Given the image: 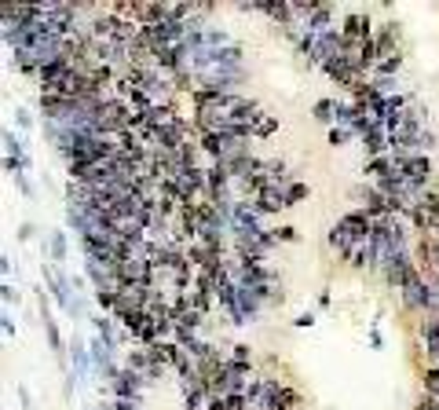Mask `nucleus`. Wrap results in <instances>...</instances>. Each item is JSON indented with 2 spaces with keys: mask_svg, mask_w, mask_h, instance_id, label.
<instances>
[{
  "mask_svg": "<svg viewBox=\"0 0 439 410\" xmlns=\"http://www.w3.org/2000/svg\"><path fill=\"white\" fill-rule=\"evenodd\" d=\"M421 275V268H417V261H414V253L406 249V253H392L388 261L381 264V283H384V290H395V293H403L414 278Z\"/></svg>",
  "mask_w": 439,
  "mask_h": 410,
  "instance_id": "f257e3e1",
  "label": "nucleus"
},
{
  "mask_svg": "<svg viewBox=\"0 0 439 410\" xmlns=\"http://www.w3.org/2000/svg\"><path fill=\"white\" fill-rule=\"evenodd\" d=\"M48 297H52V293L37 290V304H40V319H44V337H48V348H52V355H55V363H59V370L70 374L74 366L66 363V359H70V344L62 341V334H59V326H55V319H52V312H48Z\"/></svg>",
  "mask_w": 439,
  "mask_h": 410,
  "instance_id": "f03ea898",
  "label": "nucleus"
},
{
  "mask_svg": "<svg viewBox=\"0 0 439 410\" xmlns=\"http://www.w3.org/2000/svg\"><path fill=\"white\" fill-rule=\"evenodd\" d=\"M403 300V315H417V319H425L428 312H435V290L425 275H417L414 283L399 293Z\"/></svg>",
  "mask_w": 439,
  "mask_h": 410,
  "instance_id": "7ed1b4c3",
  "label": "nucleus"
},
{
  "mask_svg": "<svg viewBox=\"0 0 439 410\" xmlns=\"http://www.w3.org/2000/svg\"><path fill=\"white\" fill-rule=\"evenodd\" d=\"M143 388H147L143 374H136V370H128V366H121V374L110 381L106 392L114 396V399H136V403H143Z\"/></svg>",
  "mask_w": 439,
  "mask_h": 410,
  "instance_id": "20e7f679",
  "label": "nucleus"
},
{
  "mask_svg": "<svg viewBox=\"0 0 439 410\" xmlns=\"http://www.w3.org/2000/svg\"><path fill=\"white\" fill-rule=\"evenodd\" d=\"M373 40H377L381 59L403 52V23H399V18H384V23H377V33H373Z\"/></svg>",
  "mask_w": 439,
  "mask_h": 410,
  "instance_id": "39448f33",
  "label": "nucleus"
},
{
  "mask_svg": "<svg viewBox=\"0 0 439 410\" xmlns=\"http://www.w3.org/2000/svg\"><path fill=\"white\" fill-rule=\"evenodd\" d=\"M373 33H377V26H373L370 11H355V8H351V11L341 18V37H344V40H370Z\"/></svg>",
  "mask_w": 439,
  "mask_h": 410,
  "instance_id": "423d86ee",
  "label": "nucleus"
},
{
  "mask_svg": "<svg viewBox=\"0 0 439 410\" xmlns=\"http://www.w3.org/2000/svg\"><path fill=\"white\" fill-rule=\"evenodd\" d=\"M263 308H268V300H263L260 290H253V286H238V315H241V326H246V322H256Z\"/></svg>",
  "mask_w": 439,
  "mask_h": 410,
  "instance_id": "0eeeda50",
  "label": "nucleus"
},
{
  "mask_svg": "<svg viewBox=\"0 0 439 410\" xmlns=\"http://www.w3.org/2000/svg\"><path fill=\"white\" fill-rule=\"evenodd\" d=\"M70 363H74V381L77 385H84L88 381V374H92V352H88V341L84 337H70Z\"/></svg>",
  "mask_w": 439,
  "mask_h": 410,
  "instance_id": "6e6552de",
  "label": "nucleus"
},
{
  "mask_svg": "<svg viewBox=\"0 0 439 410\" xmlns=\"http://www.w3.org/2000/svg\"><path fill=\"white\" fill-rule=\"evenodd\" d=\"M337 224H341L355 242H370V234H373V220L366 217V209H359V205H355V209H348Z\"/></svg>",
  "mask_w": 439,
  "mask_h": 410,
  "instance_id": "1a4fd4ad",
  "label": "nucleus"
},
{
  "mask_svg": "<svg viewBox=\"0 0 439 410\" xmlns=\"http://www.w3.org/2000/svg\"><path fill=\"white\" fill-rule=\"evenodd\" d=\"M341 26V18H337V8L333 4H326V0H319V8L312 11V18L304 23V33H326V30H337Z\"/></svg>",
  "mask_w": 439,
  "mask_h": 410,
  "instance_id": "9d476101",
  "label": "nucleus"
},
{
  "mask_svg": "<svg viewBox=\"0 0 439 410\" xmlns=\"http://www.w3.org/2000/svg\"><path fill=\"white\" fill-rule=\"evenodd\" d=\"M359 147H363L366 161L370 158H384L388 154V132H384V125H373L366 136H359Z\"/></svg>",
  "mask_w": 439,
  "mask_h": 410,
  "instance_id": "9b49d317",
  "label": "nucleus"
},
{
  "mask_svg": "<svg viewBox=\"0 0 439 410\" xmlns=\"http://www.w3.org/2000/svg\"><path fill=\"white\" fill-rule=\"evenodd\" d=\"M256 209L263 212V217H278V212H285V190L268 183L260 190V198H256Z\"/></svg>",
  "mask_w": 439,
  "mask_h": 410,
  "instance_id": "f8f14e48",
  "label": "nucleus"
},
{
  "mask_svg": "<svg viewBox=\"0 0 439 410\" xmlns=\"http://www.w3.org/2000/svg\"><path fill=\"white\" fill-rule=\"evenodd\" d=\"M263 410H304V396H300V388H293V385H282L278 392L271 396V403L263 406Z\"/></svg>",
  "mask_w": 439,
  "mask_h": 410,
  "instance_id": "ddd939ff",
  "label": "nucleus"
},
{
  "mask_svg": "<svg viewBox=\"0 0 439 410\" xmlns=\"http://www.w3.org/2000/svg\"><path fill=\"white\" fill-rule=\"evenodd\" d=\"M44 246H48V261L55 268L66 264V256H70V242H66V231H48L44 234Z\"/></svg>",
  "mask_w": 439,
  "mask_h": 410,
  "instance_id": "4468645a",
  "label": "nucleus"
},
{
  "mask_svg": "<svg viewBox=\"0 0 439 410\" xmlns=\"http://www.w3.org/2000/svg\"><path fill=\"white\" fill-rule=\"evenodd\" d=\"M326 246H329V249H333V253L341 256V261H344V256H348L351 249H355L359 242H355V239H351V234H348V231H344L341 224H333V227H329V231H326Z\"/></svg>",
  "mask_w": 439,
  "mask_h": 410,
  "instance_id": "2eb2a0df",
  "label": "nucleus"
},
{
  "mask_svg": "<svg viewBox=\"0 0 439 410\" xmlns=\"http://www.w3.org/2000/svg\"><path fill=\"white\" fill-rule=\"evenodd\" d=\"M121 366H128V370H136V374L147 377V370L154 366V355H150V348H143V344H132V348L125 352V359H121Z\"/></svg>",
  "mask_w": 439,
  "mask_h": 410,
  "instance_id": "dca6fc26",
  "label": "nucleus"
},
{
  "mask_svg": "<svg viewBox=\"0 0 439 410\" xmlns=\"http://www.w3.org/2000/svg\"><path fill=\"white\" fill-rule=\"evenodd\" d=\"M202 45H205V48H212V52H219V48H227V45H234V40H231V33H227L224 26H216V23H209V26L202 30Z\"/></svg>",
  "mask_w": 439,
  "mask_h": 410,
  "instance_id": "f3484780",
  "label": "nucleus"
},
{
  "mask_svg": "<svg viewBox=\"0 0 439 410\" xmlns=\"http://www.w3.org/2000/svg\"><path fill=\"white\" fill-rule=\"evenodd\" d=\"M312 118H315L319 125H326V128H333V125H337V99H319V103L312 106Z\"/></svg>",
  "mask_w": 439,
  "mask_h": 410,
  "instance_id": "a211bd4d",
  "label": "nucleus"
},
{
  "mask_svg": "<svg viewBox=\"0 0 439 410\" xmlns=\"http://www.w3.org/2000/svg\"><path fill=\"white\" fill-rule=\"evenodd\" d=\"M4 158L26 161V139H22L15 128H4Z\"/></svg>",
  "mask_w": 439,
  "mask_h": 410,
  "instance_id": "6ab92c4d",
  "label": "nucleus"
},
{
  "mask_svg": "<svg viewBox=\"0 0 439 410\" xmlns=\"http://www.w3.org/2000/svg\"><path fill=\"white\" fill-rule=\"evenodd\" d=\"M278 132V114H268L263 110L256 121H253V139H271Z\"/></svg>",
  "mask_w": 439,
  "mask_h": 410,
  "instance_id": "aec40b11",
  "label": "nucleus"
},
{
  "mask_svg": "<svg viewBox=\"0 0 439 410\" xmlns=\"http://www.w3.org/2000/svg\"><path fill=\"white\" fill-rule=\"evenodd\" d=\"M403 62H406V55L403 52H395V55H388V59H381L377 67H373V77H399V70H403Z\"/></svg>",
  "mask_w": 439,
  "mask_h": 410,
  "instance_id": "412c9836",
  "label": "nucleus"
},
{
  "mask_svg": "<svg viewBox=\"0 0 439 410\" xmlns=\"http://www.w3.org/2000/svg\"><path fill=\"white\" fill-rule=\"evenodd\" d=\"M307 198H312V187H307L304 180H293L290 187H285V209H293V205H300Z\"/></svg>",
  "mask_w": 439,
  "mask_h": 410,
  "instance_id": "4be33fe9",
  "label": "nucleus"
},
{
  "mask_svg": "<svg viewBox=\"0 0 439 410\" xmlns=\"http://www.w3.org/2000/svg\"><path fill=\"white\" fill-rule=\"evenodd\" d=\"M359 106L351 103V99H344V103H337V125L341 128H355V121H359Z\"/></svg>",
  "mask_w": 439,
  "mask_h": 410,
  "instance_id": "5701e85b",
  "label": "nucleus"
},
{
  "mask_svg": "<svg viewBox=\"0 0 439 410\" xmlns=\"http://www.w3.org/2000/svg\"><path fill=\"white\" fill-rule=\"evenodd\" d=\"M421 392L425 396H439V366H425V370H421Z\"/></svg>",
  "mask_w": 439,
  "mask_h": 410,
  "instance_id": "b1692460",
  "label": "nucleus"
},
{
  "mask_svg": "<svg viewBox=\"0 0 439 410\" xmlns=\"http://www.w3.org/2000/svg\"><path fill=\"white\" fill-rule=\"evenodd\" d=\"M351 139H359V136L351 132V128H341V125H333V128H329V136H326L329 147H348Z\"/></svg>",
  "mask_w": 439,
  "mask_h": 410,
  "instance_id": "393cba45",
  "label": "nucleus"
},
{
  "mask_svg": "<svg viewBox=\"0 0 439 410\" xmlns=\"http://www.w3.org/2000/svg\"><path fill=\"white\" fill-rule=\"evenodd\" d=\"M227 359H234V363H246V366H253V348H249V344H231V355Z\"/></svg>",
  "mask_w": 439,
  "mask_h": 410,
  "instance_id": "a878e982",
  "label": "nucleus"
},
{
  "mask_svg": "<svg viewBox=\"0 0 439 410\" xmlns=\"http://www.w3.org/2000/svg\"><path fill=\"white\" fill-rule=\"evenodd\" d=\"M0 300H4V308H11V304H18V300H22V293L11 283H4V286H0Z\"/></svg>",
  "mask_w": 439,
  "mask_h": 410,
  "instance_id": "bb28decb",
  "label": "nucleus"
},
{
  "mask_svg": "<svg viewBox=\"0 0 439 410\" xmlns=\"http://www.w3.org/2000/svg\"><path fill=\"white\" fill-rule=\"evenodd\" d=\"M271 231H275V239H278V242H297V239H300L297 227H290V224H278V227H271Z\"/></svg>",
  "mask_w": 439,
  "mask_h": 410,
  "instance_id": "cd10ccee",
  "label": "nucleus"
},
{
  "mask_svg": "<svg viewBox=\"0 0 439 410\" xmlns=\"http://www.w3.org/2000/svg\"><path fill=\"white\" fill-rule=\"evenodd\" d=\"M15 125L22 128V132H30V128H33V114L26 110V106H18V110H15Z\"/></svg>",
  "mask_w": 439,
  "mask_h": 410,
  "instance_id": "c85d7f7f",
  "label": "nucleus"
},
{
  "mask_svg": "<svg viewBox=\"0 0 439 410\" xmlns=\"http://www.w3.org/2000/svg\"><path fill=\"white\" fill-rule=\"evenodd\" d=\"M33 239H37V224H30V220L18 224V242H33Z\"/></svg>",
  "mask_w": 439,
  "mask_h": 410,
  "instance_id": "c756f323",
  "label": "nucleus"
},
{
  "mask_svg": "<svg viewBox=\"0 0 439 410\" xmlns=\"http://www.w3.org/2000/svg\"><path fill=\"white\" fill-rule=\"evenodd\" d=\"M293 326H297V330H304V326H315V315H312V312H300V315L293 319Z\"/></svg>",
  "mask_w": 439,
  "mask_h": 410,
  "instance_id": "7c9ffc66",
  "label": "nucleus"
},
{
  "mask_svg": "<svg viewBox=\"0 0 439 410\" xmlns=\"http://www.w3.org/2000/svg\"><path fill=\"white\" fill-rule=\"evenodd\" d=\"M114 410H143V403H136V399H114Z\"/></svg>",
  "mask_w": 439,
  "mask_h": 410,
  "instance_id": "2f4dec72",
  "label": "nucleus"
},
{
  "mask_svg": "<svg viewBox=\"0 0 439 410\" xmlns=\"http://www.w3.org/2000/svg\"><path fill=\"white\" fill-rule=\"evenodd\" d=\"M74 385H77V381H74V374H66V377H62V396H66V399L74 396Z\"/></svg>",
  "mask_w": 439,
  "mask_h": 410,
  "instance_id": "473e14b6",
  "label": "nucleus"
},
{
  "mask_svg": "<svg viewBox=\"0 0 439 410\" xmlns=\"http://www.w3.org/2000/svg\"><path fill=\"white\" fill-rule=\"evenodd\" d=\"M0 326H4V337H15V319H11V312H4V322H0Z\"/></svg>",
  "mask_w": 439,
  "mask_h": 410,
  "instance_id": "72a5a7b5",
  "label": "nucleus"
},
{
  "mask_svg": "<svg viewBox=\"0 0 439 410\" xmlns=\"http://www.w3.org/2000/svg\"><path fill=\"white\" fill-rule=\"evenodd\" d=\"M205 410H227V399H219V396H212V399L205 403Z\"/></svg>",
  "mask_w": 439,
  "mask_h": 410,
  "instance_id": "f704fd0d",
  "label": "nucleus"
},
{
  "mask_svg": "<svg viewBox=\"0 0 439 410\" xmlns=\"http://www.w3.org/2000/svg\"><path fill=\"white\" fill-rule=\"evenodd\" d=\"M370 344H373V348H381V344H384V337H381V330H377V326L370 330Z\"/></svg>",
  "mask_w": 439,
  "mask_h": 410,
  "instance_id": "c9c22d12",
  "label": "nucleus"
},
{
  "mask_svg": "<svg viewBox=\"0 0 439 410\" xmlns=\"http://www.w3.org/2000/svg\"><path fill=\"white\" fill-rule=\"evenodd\" d=\"M11 268H15V264H11V253H4V256H0V271L11 275Z\"/></svg>",
  "mask_w": 439,
  "mask_h": 410,
  "instance_id": "e433bc0d",
  "label": "nucleus"
},
{
  "mask_svg": "<svg viewBox=\"0 0 439 410\" xmlns=\"http://www.w3.org/2000/svg\"><path fill=\"white\" fill-rule=\"evenodd\" d=\"M18 399H22V406L30 410V403H33V396H30V388H18Z\"/></svg>",
  "mask_w": 439,
  "mask_h": 410,
  "instance_id": "4c0bfd02",
  "label": "nucleus"
},
{
  "mask_svg": "<svg viewBox=\"0 0 439 410\" xmlns=\"http://www.w3.org/2000/svg\"><path fill=\"white\" fill-rule=\"evenodd\" d=\"M319 308H329V290H319Z\"/></svg>",
  "mask_w": 439,
  "mask_h": 410,
  "instance_id": "58836bf2",
  "label": "nucleus"
},
{
  "mask_svg": "<svg viewBox=\"0 0 439 410\" xmlns=\"http://www.w3.org/2000/svg\"><path fill=\"white\" fill-rule=\"evenodd\" d=\"M96 410H114V399H110V403H99Z\"/></svg>",
  "mask_w": 439,
  "mask_h": 410,
  "instance_id": "ea45409f",
  "label": "nucleus"
},
{
  "mask_svg": "<svg viewBox=\"0 0 439 410\" xmlns=\"http://www.w3.org/2000/svg\"><path fill=\"white\" fill-rule=\"evenodd\" d=\"M435 315H439V312H435Z\"/></svg>",
  "mask_w": 439,
  "mask_h": 410,
  "instance_id": "a19ab883",
  "label": "nucleus"
}]
</instances>
